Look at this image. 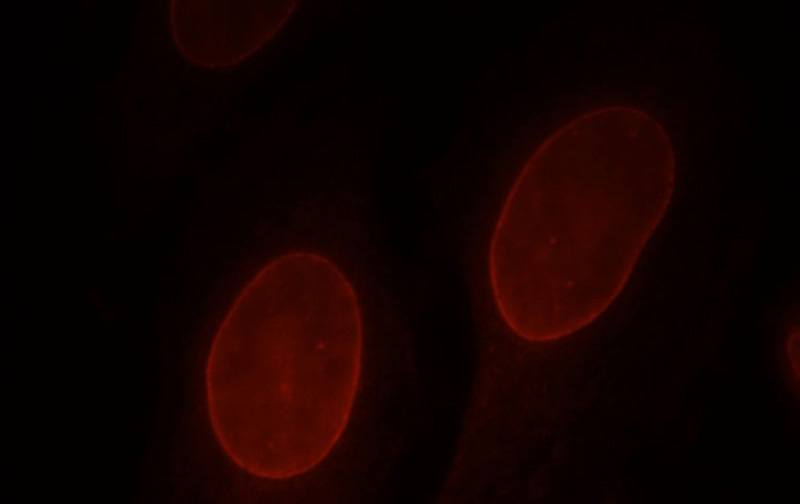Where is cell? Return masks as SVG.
I'll return each instance as SVG.
<instances>
[{"label": "cell", "mask_w": 800, "mask_h": 504, "mask_svg": "<svg viewBox=\"0 0 800 504\" xmlns=\"http://www.w3.org/2000/svg\"><path fill=\"white\" fill-rule=\"evenodd\" d=\"M673 190L654 154L618 136L595 187L577 197L572 213L500 225L489 248V275L509 327L526 339L549 341L593 320L633 270Z\"/></svg>", "instance_id": "6da1fadb"}]
</instances>
